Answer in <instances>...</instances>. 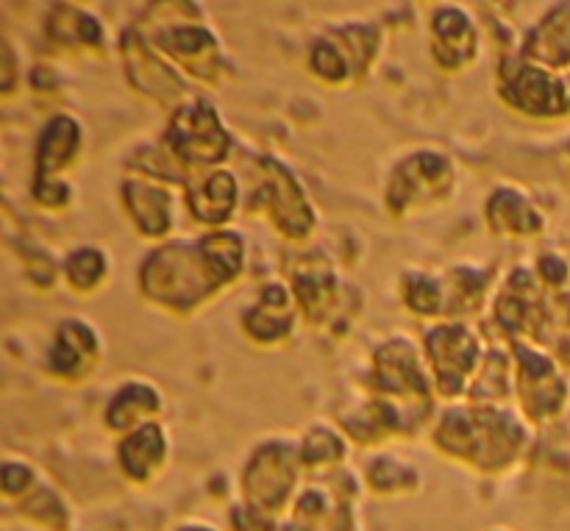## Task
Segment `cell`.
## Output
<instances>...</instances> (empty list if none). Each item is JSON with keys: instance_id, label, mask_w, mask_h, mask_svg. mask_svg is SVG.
<instances>
[{"instance_id": "cell-1", "label": "cell", "mask_w": 570, "mask_h": 531, "mask_svg": "<svg viewBox=\"0 0 570 531\" xmlns=\"http://www.w3.org/2000/svg\"><path fill=\"white\" fill-rule=\"evenodd\" d=\"M499 92L512 109L529 117L554 120L570 115V89L560 72L529 59H507L501 65Z\"/></svg>"}, {"instance_id": "cell-2", "label": "cell", "mask_w": 570, "mask_h": 531, "mask_svg": "<svg viewBox=\"0 0 570 531\" xmlns=\"http://www.w3.org/2000/svg\"><path fill=\"white\" fill-rule=\"evenodd\" d=\"M301 462L304 460H298L289 445H262L243 471L245 507L267 518L287 510L298 488Z\"/></svg>"}, {"instance_id": "cell-3", "label": "cell", "mask_w": 570, "mask_h": 531, "mask_svg": "<svg viewBox=\"0 0 570 531\" xmlns=\"http://www.w3.org/2000/svg\"><path fill=\"white\" fill-rule=\"evenodd\" d=\"M173 150L189 161H217L226 156L228 137L220 117L206 100H193L176 111L167 131Z\"/></svg>"}, {"instance_id": "cell-4", "label": "cell", "mask_w": 570, "mask_h": 531, "mask_svg": "<svg viewBox=\"0 0 570 531\" xmlns=\"http://www.w3.org/2000/svg\"><path fill=\"white\" fill-rule=\"evenodd\" d=\"M451 178H454V170H451L445 156L434 154V150L412 156L395 170L393 187H390V204H393L395 212H410V206L417 204V200L429 204L449 187Z\"/></svg>"}, {"instance_id": "cell-5", "label": "cell", "mask_w": 570, "mask_h": 531, "mask_svg": "<svg viewBox=\"0 0 570 531\" xmlns=\"http://www.w3.org/2000/svg\"><path fill=\"white\" fill-rule=\"evenodd\" d=\"M432 53L440 67L460 70L479 56V28L462 6H440L432 17Z\"/></svg>"}, {"instance_id": "cell-6", "label": "cell", "mask_w": 570, "mask_h": 531, "mask_svg": "<svg viewBox=\"0 0 570 531\" xmlns=\"http://www.w3.org/2000/svg\"><path fill=\"white\" fill-rule=\"evenodd\" d=\"M523 59L549 70L570 67V0H557L543 11L523 42Z\"/></svg>"}, {"instance_id": "cell-7", "label": "cell", "mask_w": 570, "mask_h": 531, "mask_svg": "<svg viewBox=\"0 0 570 531\" xmlns=\"http://www.w3.org/2000/svg\"><path fill=\"white\" fill-rule=\"evenodd\" d=\"M429 354H432L438 376L443 382V393H456L462 387L465 373H471L476 362V343L462 326L434 328L429 337Z\"/></svg>"}, {"instance_id": "cell-8", "label": "cell", "mask_w": 570, "mask_h": 531, "mask_svg": "<svg viewBox=\"0 0 570 531\" xmlns=\"http://www.w3.org/2000/svg\"><path fill=\"white\" fill-rule=\"evenodd\" d=\"M117 460H120L122 473L126 479L137 484H148L156 473L165 468L167 460V437L156 423L148 426H139L137 432L128 434L122 440L120 451H117Z\"/></svg>"}, {"instance_id": "cell-9", "label": "cell", "mask_w": 570, "mask_h": 531, "mask_svg": "<svg viewBox=\"0 0 570 531\" xmlns=\"http://www.w3.org/2000/svg\"><path fill=\"white\" fill-rule=\"evenodd\" d=\"M523 401L532 415H557L566 401V382L557 373L549 356H534L523 351Z\"/></svg>"}, {"instance_id": "cell-10", "label": "cell", "mask_w": 570, "mask_h": 531, "mask_svg": "<svg viewBox=\"0 0 570 531\" xmlns=\"http://www.w3.org/2000/svg\"><path fill=\"white\" fill-rule=\"evenodd\" d=\"M348 507L337 493L328 490H306L293 507L289 523L282 531H348Z\"/></svg>"}, {"instance_id": "cell-11", "label": "cell", "mask_w": 570, "mask_h": 531, "mask_svg": "<svg viewBox=\"0 0 570 531\" xmlns=\"http://www.w3.org/2000/svg\"><path fill=\"white\" fill-rule=\"evenodd\" d=\"M161 48L173 56L176 61H184V67H215L212 65V56H217V39L209 28L204 26H173L170 31H165L161 37Z\"/></svg>"}, {"instance_id": "cell-12", "label": "cell", "mask_w": 570, "mask_h": 531, "mask_svg": "<svg viewBox=\"0 0 570 531\" xmlns=\"http://www.w3.org/2000/svg\"><path fill=\"white\" fill-rule=\"evenodd\" d=\"M488 217L504 234H538L543 228V215L529 204L527 195H518L512 189L495 193V198L488 204Z\"/></svg>"}, {"instance_id": "cell-13", "label": "cell", "mask_w": 570, "mask_h": 531, "mask_svg": "<svg viewBox=\"0 0 570 531\" xmlns=\"http://www.w3.org/2000/svg\"><path fill=\"white\" fill-rule=\"evenodd\" d=\"M193 212L204 223H226L237 204V184L232 173H209L198 189H193Z\"/></svg>"}, {"instance_id": "cell-14", "label": "cell", "mask_w": 570, "mask_h": 531, "mask_svg": "<svg viewBox=\"0 0 570 531\" xmlns=\"http://www.w3.org/2000/svg\"><path fill=\"white\" fill-rule=\"evenodd\" d=\"M78 126L72 117H56L50 120L48 131L39 139V165L45 170H56L65 165L72 154L78 150Z\"/></svg>"}, {"instance_id": "cell-15", "label": "cell", "mask_w": 570, "mask_h": 531, "mask_svg": "<svg viewBox=\"0 0 570 531\" xmlns=\"http://www.w3.org/2000/svg\"><path fill=\"white\" fill-rule=\"evenodd\" d=\"M176 531H217V529H215V527H209V523L189 521V523H184V527H178Z\"/></svg>"}, {"instance_id": "cell-16", "label": "cell", "mask_w": 570, "mask_h": 531, "mask_svg": "<svg viewBox=\"0 0 570 531\" xmlns=\"http://www.w3.org/2000/svg\"><path fill=\"white\" fill-rule=\"evenodd\" d=\"M495 531H507V529H495Z\"/></svg>"}]
</instances>
